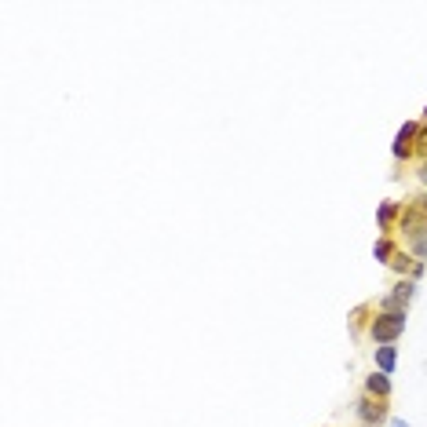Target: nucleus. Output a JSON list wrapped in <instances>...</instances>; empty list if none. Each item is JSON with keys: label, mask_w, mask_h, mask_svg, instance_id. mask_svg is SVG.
<instances>
[{"label": "nucleus", "mask_w": 427, "mask_h": 427, "mask_svg": "<svg viewBox=\"0 0 427 427\" xmlns=\"http://www.w3.org/2000/svg\"><path fill=\"white\" fill-rule=\"evenodd\" d=\"M394 234H398V245L409 256L427 260V190L401 201V216H398Z\"/></svg>", "instance_id": "obj_1"}, {"label": "nucleus", "mask_w": 427, "mask_h": 427, "mask_svg": "<svg viewBox=\"0 0 427 427\" xmlns=\"http://www.w3.org/2000/svg\"><path fill=\"white\" fill-rule=\"evenodd\" d=\"M406 321H409V311H376L372 321H369V340L376 347H384V343H398L401 333H406Z\"/></svg>", "instance_id": "obj_2"}, {"label": "nucleus", "mask_w": 427, "mask_h": 427, "mask_svg": "<svg viewBox=\"0 0 427 427\" xmlns=\"http://www.w3.org/2000/svg\"><path fill=\"white\" fill-rule=\"evenodd\" d=\"M355 416L365 427H384L391 420V401H380V398H372V394H358L355 398Z\"/></svg>", "instance_id": "obj_3"}, {"label": "nucleus", "mask_w": 427, "mask_h": 427, "mask_svg": "<svg viewBox=\"0 0 427 427\" xmlns=\"http://www.w3.org/2000/svg\"><path fill=\"white\" fill-rule=\"evenodd\" d=\"M416 132H420V121H406V124H401V128L394 132L391 157H394L398 168L406 165V161H416Z\"/></svg>", "instance_id": "obj_4"}, {"label": "nucleus", "mask_w": 427, "mask_h": 427, "mask_svg": "<svg viewBox=\"0 0 427 427\" xmlns=\"http://www.w3.org/2000/svg\"><path fill=\"white\" fill-rule=\"evenodd\" d=\"M391 391H394L391 376L380 372V369H372V372L365 376V384H362V394H372V398H380V401H391Z\"/></svg>", "instance_id": "obj_5"}, {"label": "nucleus", "mask_w": 427, "mask_h": 427, "mask_svg": "<svg viewBox=\"0 0 427 427\" xmlns=\"http://www.w3.org/2000/svg\"><path fill=\"white\" fill-rule=\"evenodd\" d=\"M398 216H401V201H380V209H376V227H380V234H394Z\"/></svg>", "instance_id": "obj_6"}, {"label": "nucleus", "mask_w": 427, "mask_h": 427, "mask_svg": "<svg viewBox=\"0 0 427 427\" xmlns=\"http://www.w3.org/2000/svg\"><path fill=\"white\" fill-rule=\"evenodd\" d=\"M372 365L380 369V372H394L398 369V347L394 343H384V347H372Z\"/></svg>", "instance_id": "obj_7"}, {"label": "nucleus", "mask_w": 427, "mask_h": 427, "mask_svg": "<svg viewBox=\"0 0 427 427\" xmlns=\"http://www.w3.org/2000/svg\"><path fill=\"white\" fill-rule=\"evenodd\" d=\"M398 248H401V245L394 241V234H380V238L372 241V260L387 267V263L394 260V253H398Z\"/></svg>", "instance_id": "obj_8"}, {"label": "nucleus", "mask_w": 427, "mask_h": 427, "mask_svg": "<svg viewBox=\"0 0 427 427\" xmlns=\"http://www.w3.org/2000/svg\"><path fill=\"white\" fill-rule=\"evenodd\" d=\"M413 263H416V256H409L406 248H398L394 260L387 263V270L394 274V278H409V274H413Z\"/></svg>", "instance_id": "obj_9"}, {"label": "nucleus", "mask_w": 427, "mask_h": 427, "mask_svg": "<svg viewBox=\"0 0 427 427\" xmlns=\"http://www.w3.org/2000/svg\"><path fill=\"white\" fill-rule=\"evenodd\" d=\"M369 314H376V304H362V307H355V311H350V329H355L358 336L362 333H369Z\"/></svg>", "instance_id": "obj_10"}, {"label": "nucleus", "mask_w": 427, "mask_h": 427, "mask_svg": "<svg viewBox=\"0 0 427 427\" xmlns=\"http://www.w3.org/2000/svg\"><path fill=\"white\" fill-rule=\"evenodd\" d=\"M416 161H427V106H423L420 132H416Z\"/></svg>", "instance_id": "obj_11"}, {"label": "nucleus", "mask_w": 427, "mask_h": 427, "mask_svg": "<svg viewBox=\"0 0 427 427\" xmlns=\"http://www.w3.org/2000/svg\"><path fill=\"white\" fill-rule=\"evenodd\" d=\"M423 270H427V260H416V263H413V274H409V282H416V285H420Z\"/></svg>", "instance_id": "obj_12"}, {"label": "nucleus", "mask_w": 427, "mask_h": 427, "mask_svg": "<svg viewBox=\"0 0 427 427\" xmlns=\"http://www.w3.org/2000/svg\"><path fill=\"white\" fill-rule=\"evenodd\" d=\"M416 179H420V187L427 190V161H416Z\"/></svg>", "instance_id": "obj_13"}, {"label": "nucleus", "mask_w": 427, "mask_h": 427, "mask_svg": "<svg viewBox=\"0 0 427 427\" xmlns=\"http://www.w3.org/2000/svg\"><path fill=\"white\" fill-rule=\"evenodd\" d=\"M387 423H391V427H413V423H409V420H401V416H391V420H387Z\"/></svg>", "instance_id": "obj_14"}, {"label": "nucleus", "mask_w": 427, "mask_h": 427, "mask_svg": "<svg viewBox=\"0 0 427 427\" xmlns=\"http://www.w3.org/2000/svg\"><path fill=\"white\" fill-rule=\"evenodd\" d=\"M358 427H365V423H358Z\"/></svg>", "instance_id": "obj_15"}]
</instances>
